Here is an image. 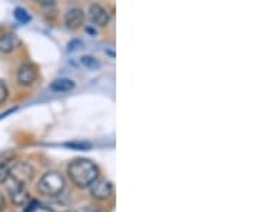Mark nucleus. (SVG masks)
Instances as JSON below:
<instances>
[{"instance_id":"obj_11","label":"nucleus","mask_w":258,"mask_h":212,"mask_svg":"<svg viewBox=\"0 0 258 212\" xmlns=\"http://www.w3.org/2000/svg\"><path fill=\"white\" fill-rule=\"evenodd\" d=\"M15 18H16V20L18 22H20V23H28L29 20H30V16L28 15V12L25 9H22V8H18V9H15Z\"/></svg>"},{"instance_id":"obj_8","label":"nucleus","mask_w":258,"mask_h":212,"mask_svg":"<svg viewBox=\"0 0 258 212\" xmlns=\"http://www.w3.org/2000/svg\"><path fill=\"white\" fill-rule=\"evenodd\" d=\"M9 193L10 198H12V202L15 205H20L23 206L25 203L28 202L29 199V193L25 188V185H19V183H12L9 186Z\"/></svg>"},{"instance_id":"obj_12","label":"nucleus","mask_w":258,"mask_h":212,"mask_svg":"<svg viewBox=\"0 0 258 212\" xmlns=\"http://www.w3.org/2000/svg\"><path fill=\"white\" fill-rule=\"evenodd\" d=\"M80 62H82V65L88 69L99 68V62H98L94 56H83V58L80 59Z\"/></svg>"},{"instance_id":"obj_3","label":"nucleus","mask_w":258,"mask_h":212,"mask_svg":"<svg viewBox=\"0 0 258 212\" xmlns=\"http://www.w3.org/2000/svg\"><path fill=\"white\" fill-rule=\"evenodd\" d=\"M33 175H35L33 166L25 161H18L9 165V178H12V181L15 183L26 185L32 181Z\"/></svg>"},{"instance_id":"obj_1","label":"nucleus","mask_w":258,"mask_h":212,"mask_svg":"<svg viewBox=\"0 0 258 212\" xmlns=\"http://www.w3.org/2000/svg\"><path fill=\"white\" fill-rule=\"evenodd\" d=\"M67 175L70 181L79 188H88L98 179L99 169L92 161L79 158L72 161L67 166Z\"/></svg>"},{"instance_id":"obj_5","label":"nucleus","mask_w":258,"mask_h":212,"mask_svg":"<svg viewBox=\"0 0 258 212\" xmlns=\"http://www.w3.org/2000/svg\"><path fill=\"white\" fill-rule=\"evenodd\" d=\"M38 77V68L32 63H25L19 68L18 72V82L23 86L32 85Z\"/></svg>"},{"instance_id":"obj_2","label":"nucleus","mask_w":258,"mask_h":212,"mask_svg":"<svg viewBox=\"0 0 258 212\" xmlns=\"http://www.w3.org/2000/svg\"><path fill=\"white\" fill-rule=\"evenodd\" d=\"M65 188V179L59 172H46L40 178L38 183L39 192L46 196H56L63 191Z\"/></svg>"},{"instance_id":"obj_14","label":"nucleus","mask_w":258,"mask_h":212,"mask_svg":"<svg viewBox=\"0 0 258 212\" xmlns=\"http://www.w3.org/2000/svg\"><path fill=\"white\" fill-rule=\"evenodd\" d=\"M39 206L38 201H35V199H29L28 202L23 205V211L25 212H33L36 208Z\"/></svg>"},{"instance_id":"obj_19","label":"nucleus","mask_w":258,"mask_h":212,"mask_svg":"<svg viewBox=\"0 0 258 212\" xmlns=\"http://www.w3.org/2000/svg\"><path fill=\"white\" fill-rule=\"evenodd\" d=\"M65 212H76V211H65Z\"/></svg>"},{"instance_id":"obj_7","label":"nucleus","mask_w":258,"mask_h":212,"mask_svg":"<svg viewBox=\"0 0 258 212\" xmlns=\"http://www.w3.org/2000/svg\"><path fill=\"white\" fill-rule=\"evenodd\" d=\"M89 19H91V22L94 25L106 26L108 22H109V13L101 5H91V8H89Z\"/></svg>"},{"instance_id":"obj_6","label":"nucleus","mask_w":258,"mask_h":212,"mask_svg":"<svg viewBox=\"0 0 258 212\" xmlns=\"http://www.w3.org/2000/svg\"><path fill=\"white\" fill-rule=\"evenodd\" d=\"M83 22H85V13L79 8H72V9L67 10L66 15H65V23L69 29H79L83 25Z\"/></svg>"},{"instance_id":"obj_18","label":"nucleus","mask_w":258,"mask_h":212,"mask_svg":"<svg viewBox=\"0 0 258 212\" xmlns=\"http://www.w3.org/2000/svg\"><path fill=\"white\" fill-rule=\"evenodd\" d=\"M33 212H55L53 209H50V208H48V206H38L36 209Z\"/></svg>"},{"instance_id":"obj_15","label":"nucleus","mask_w":258,"mask_h":212,"mask_svg":"<svg viewBox=\"0 0 258 212\" xmlns=\"http://www.w3.org/2000/svg\"><path fill=\"white\" fill-rule=\"evenodd\" d=\"M9 96V90H8V86L5 85V82L0 80V103H3L6 99Z\"/></svg>"},{"instance_id":"obj_4","label":"nucleus","mask_w":258,"mask_h":212,"mask_svg":"<svg viewBox=\"0 0 258 212\" xmlns=\"http://www.w3.org/2000/svg\"><path fill=\"white\" fill-rule=\"evenodd\" d=\"M89 188H91V195L96 199H106L111 196V193L114 191L112 183L106 179H96Z\"/></svg>"},{"instance_id":"obj_9","label":"nucleus","mask_w":258,"mask_h":212,"mask_svg":"<svg viewBox=\"0 0 258 212\" xmlns=\"http://www.w3.org/2000/svg\"><path fill=\"white\" fill-rule=\"evenodd\" d=\"M19 45L20 39L16 35H13V33H8V35L0 38V50L5 52V53H9L12 50H15Z\"/></svg>"},{"instance_id":"obj_13","label":"nucleus","mask_w":258,"mask_h":212,"mask_svg":"<svg viewBox=\"0 0 258 212\" xmlns=\"http://www.w3.org/2000/svg\"><path fill=\"white\" fill-rule=\"evenodd\" d=\"M9 179V165L6 162H0V183L6 182Z\"/></svg>"},{"instance_id":"obj_16","label":"nucleus","mask_w":258,"mask_h":212,"mask_svg":"<svg viewBox=\"0 0 258 212\" xmlns=\"http://www.w3.org/2000/svg\"><path fill=\"white\" fill-rule=\"evenodd\" d=\"M85 212H106L102 206H98V205H88L85 208Z\"/></svg>"},{"instance_id":"obj_10","label":"nucleus","mask_w":258,"mask_h":212,"mask_svg":"<svg viewBox=\"0 0 258 212\" xmlns=\"http://www.w3.org/2000/svg\"><path fill=\"white\" fill-rule=\"evenodd\" d=\"M75 87V82L70 80V79H56L52 82L50 85V89L55 90V92H69Z\"/></svg>"},{"instance_id":"obj_17","label":"nucleus","mask_w":258,"mask_h":212,"mask_svg":"<svg viewBox=\"0 0 258 212\" xmlns=\"http://www.w3.org/2000/svg\"><path fill=\"white\" fill-rule=\"evenodd\" d=\"M6 209V199H5V196L0 193V212H5Z\"/></svg>"}]
</instances>
